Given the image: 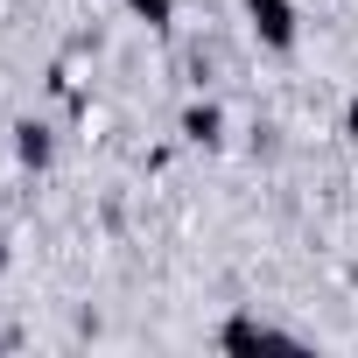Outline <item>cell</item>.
<instances>
[{
    "label": "cell",
    "instance_id": "52a82bcc",
    "mask_svg": "<svg viewBox=\"0 0 358 358\" xmlns=\"http://www.w3.org/2000/svg\"><path fill=\"white\" fill-rule=\"evenodd\" d=\"M0 274H8V239H0Z\"/></svg>",
    "mask_w": 358,
    "mask_h": 358
},
{
    "label": "cell",
    "instance_id": "5b68a950",
    "mask_svg": "<svg viewBox=\"0 0 358 358\" xmlns=\"http://www.w3.org/2000/svg\"><path fill=\"white\" fill-rule=\"evenodd\" d=\"M127 8H134L148 29H169V22H176V0H127Z\"/></svg>",
    "mask_w": 358,
    "mask_h": 358
},
{
    "label": "cell",
    "instance_id": "3957f363",
    "mask_svg": "<svg viewBox=\"0 0 358 358\" xmlns=\"http://www.w3.org/2000/svg\"><path fill=\"white\" fill-rule=\"evenodd\" d=\"M15 155H22V169H50V155H57L50 127H43V120H22V127H15Z\"/></svg>",
    "mask_w": 358,
    "mask_h": 358
},
{
    "label": "cell",
    "instance_id": "7a4b0ae2",
    "mask_svg": "<svg viewBox=\"0 0 358 358\" xmlns=\"http://www.w3.org/2000/svg\"><path fill=\"white\" fill-rule=\"evenodd\" d=\"M218 344H225V351H260V344H295V337L274 330V323H260V316H225Z\"/></svg>",
    "mask_w": 358,
    "mask_h": 358
},
{
    "label": "cell",
    "instance_id": "6da1fadb",
    "mask_svg": "<svg viewBox=\"0 0 358 358\" xmlns=\"http://www.w3.org/2000/svg\"><path fill=\"white\" fill-rule=\"evenodd\" d=\"M246 22H253L260 50H274V57L295 50V0H246Z\"/></svg>",
    "mask_w": 358,
    "mask_h": 358
},
{
    "label": "cell",
    "instance_id": "277c9868",
    "mask_svg": "<svg viewBox=\"0 0 358 358\" xmlns=\"http://www.w3.org/2000/svg\"><path fill=\"white\" fill-rule=\"evenodd\" d=\"M183 141H197V148H218V141H225V113H218L211 99H204V106H190V113H183Z\"/></svg>",
    "mask_w": 358,
    "mask_h": 358
},
{
    "label": "cell",
    "instance_id": "8992f818",
    "mask_svg": "<svg viewBox=\"0 0 358 358\" xmlns=\"http://www.w3.org/2000/svg\"><path fill=\"white\" fill-rule=\"evenodd\" d=\"M344 141H358V99L344 106Z\"/></svg>",
    "mask_w": 358,
    "mask_h": 358
}]
</instances>
